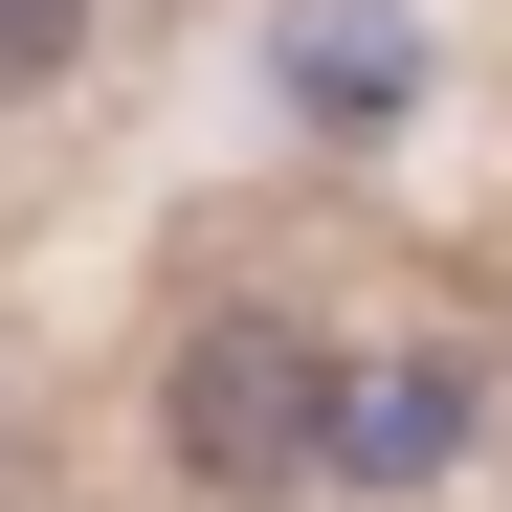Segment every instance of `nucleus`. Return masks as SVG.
Returning a JSON list of instances; mask_svg holds the SVG:
<instances>
[{
	"instance_id": "obj_1",
	"label": "nucleus",
	"mask_w": 512,
	"mask_h": 512,
	"mask_svg": "<svg viewBox=\"0 0 512 512\" xmlns=\"http://www.w3.org/2000/svg\"><path fill=\"white\" fill-rule=\"evenodd\" d=\"M312 423H334V357L290 312H201L179 334V468L201 490H312Z\"/></svg>"
},
{
	"instance_id": "obj_2",
	"label": "nucleus",
	"mask_w": 512,
	"mask_h": 512,
	"mask_svg": "<svg viewBox=\"0 0 512 512\" xmlns=\"http://www.w3.org/2000/svg\"><path fill=\"white\" fill-rule=\"evenodd\" d=\"M468 446V357H379V379H334V423H312V468H357V490H423Z\"/></svg>"
},
{
	"instance_id": "obj_3",
	"label": "nucleus",
	"mask_w": 512,
	"mask_h": 512,
	"mask_svg": "<svg viewBox=\"0 0 512 512\" xmlns=\"http://www.w3.org/2000/svg\"><path fill=\"white\" fill-rule=\"evenodd\" d=\"M67 45H90V0H0V90H67Z\"/></svg>"
}]
</instances>
